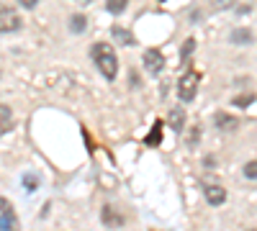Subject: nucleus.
I'll return each mask as SVG.
<instances>
[{
    "mask_svg": "<svg viewBox=\"0 0 257 231\" xmlns=\"http://www.w3.org/2000/svg\"><path fill=\"white\" fill-rule=\"evenodd\" d=\"M90 57L95 62V67L100 70V75L105 80H116V72H118V59H116V52L111 44H105V41H98L93 44L90 49Z\"/></svg>",
    "mask_w": 257,
    "mask_h": 231,
    "instance_id": "1",
    "label": "nucleus"
},
{
    "mask_svg": "<svg viewBox=\"0 0 257 231\" xmlns=\"http://www.w3.org/2000/svg\"><path fill=\"white\" fill-rule=\"evenodd\" d=\"M198 85H201V72L188 70V72L180 75V80H178V98H180L183 103H190L193 98H196V93H198Z\"/></svg>",
    "mask_w": 257,
    "mask_h": 231,
    "instance_id": "2",
    "label": "nucleus"
},
{
    "mask_svg": "<svg viewBox=\"0 0 257 231\" xmlns=\"http://www.w3.org/2000/svg\"><path fill=\"white\" fill-rule=\"evenodd\" d=\"M21 26H24V21H21V16L11 8V6H6V3H0V34H16V31H21Z\"/></svg>",
    "mask_w": 257,
    "mask_h": 231,
    "instance_id": "3",
    "label": "nucleus"
},
{
    "mask_svg": "<svg viewBox=\"0 0 257 231\" xmlns=\"http://www.w3.org/2000/svg\"><path fill=\"white\" fill-rule=\"evenodd\" d=\"M0 231H21L16 208H13L11 200L3 198V195H0Z\"/></svg>",
    "mask_w": 257,
    "mask_h": 231,
    "instance_id": "4",
    "label": "nucleus"
},
{
    "mask_svg": "<svg viewBox=\"0 0 257 231\" xmlns=\"http://www.w3.org/2000/svg\"><path fill=\"white\" fill-rule=\"evenodd\" d=\"M142 59H144V70H147L149 75H160V72L165 70V54H162L160 49H147V52L142 54Z\"/></svg>",
    "mask_w": 257,
    "mask_h": 231,
    "instance_id": "5",
    "label": "nucleus"
},
{
    "mask_svg": "<svg viewBox=\"0 0 257 231\" xmlns=\"http://www.w3.org/2000/svg\"><path fill=\"white\" fill-rule=\"evenodd\" d=\"M203 195H206V200L211 205H221L226 200V190H224V187L221 185H211V182L203 187Z\"/></svg>",
    "mask_w": 257,
    "mask_h": 231,
    "instance_id": "6",
    "label": "nucleus"
},
{
    "mask_svg": "<svg viewBox=\"0 0 257 231\" xmlns=\"http://www.w3.org/2000/svg\"><path fill=\"white\" fill-rule=\"evenodd\" d=\"M213 123H216V129H219V131H234V129H237V116L216 113V116H213Z\"/></svg>",
    "mask_w": 257,
    "mask_h": 231,
    "instance_id": "7",
    "label": "nucleus"
},
{
    "mask_svg": "<svg viewBox=\"0 0 257 231\" xmlns=\"http://www.w3.org/2000/svg\"><path fill=\"white\" fill-rule=\"evenodd\" d=\"M11 129H13V113H11L8 106L0 103V136H6Z\"/></svg>",
    "mask_w": 257,
    "mask_h": 231,
    "instance_id": "8",
    "label": "nucleus"
},
{
    "mask_svg": "<svg viewBox=\"0 0 257 231\" xmlns=\"http://www.w3.org/2000/svg\"><path fill=\"white\" fill-rule=\"evenodd\" d=\"M183 126H185V113H183V108L170 111V129H173L175 134H180Z\"/></svg>",
    "mask_w": 257,
    "mask_h": 231,
    "instance_id": "9",
    "label": "nucleus"
},
{
    "mask_svg": "<svg viewBox=\"0 0 257 231\" xmlns=\"http://www.w3.org/2000/svg\"><path fill=\"white\" fill-rule=\"evenodd\" d=\"M160 141H162V121H155L152 131H149V136L144 139V144L147 146H160Z\"/></svg>",
    "mask_w": 257,
    "mask_h": 231,
    "instance_id": "10",
    "label": "nucleus"
},
{
    "mask_svg": "<svg viewBox=\"0 0 257 231\" xmlns=\"http://www.w3.org/2000/svg\"><path fill=\"white\" fill-rule=\"evenodd\" d=\"M111 34H113V39L118 41L121 47H132V44H134V36L128 34L126 29H121V26H113V31H111Z\"/></svg>",
    "mask_w": 257,
    "mask_h": 231,
    "instance_id": "11",
    "label": "nucleus"
},
{
    "mask_svg": "<svg viewBox=\"0 0 257 231\" xmlns=\"http://www.w3.org/2000/svg\"><path fill=\"white\" fill-rule=\"evenodd\" d=\"M103 223H105V226H121L123 218H121L116 211H111V205H105V208H103Z\"/></svg>",
    "mask_w": 257,
    "mask_h": 231,
    "instance_id": "12",
    "label": "nucleus"
},
{
    "mask_svg": "<svg viewBox=\"0 0 257 231\" xmlns=\"http://www.w3.org/2000/svg\"><path fill=\"white\" fill-rule=\"evenodd\" d=\"M85 26H88V21H85L82 13H75V16L70 18V29H72V34H82Z\"/></svg>",
    "mask_w": 257,
    "mask_h": 231,
    "instance_id": "13",
    "label": "nucleus"
},
{
    "mask_svg": "<svg viewBox=\"0 0 257 231\" xmlns=\"http://www.w3.org/2000/svg\"><path fill=\"white\" fill-rule=\"evenodd\" d=\"M126 6H128V0H105V11L113 13V16L123 13V11H126Z\"/></svg>",
    "mask_w": 257,
    "mask_h": 231,
    "instance_id": "14",
    "label": "nucleus"
},
{
    "mask_svg": "<svg viewBox=\"0 0 257 231\" xmlns=\"http://www.w3.org/2000/svg\"><path fill=\"white\" fill-rule=\"evenodd\" d=\"M193 49H196V39H188L183 44V49H180V65H188V62H190Z\"/></svg>",
    "mask_w": 257,
    "mask_h": 231,
    "instance_id": "15",
    "label": "nucleus"
},
{
    "mask_svg": "<svg viewBox=\"0 0 257 231\" xmlns=\"http://www.w3.org/2000/svg\"><path fill=\"white\" fill-rule=\"evenodd\" d=\"M231 41H234V44H249V41H252V34H249L247 29H237V31L231 34Z\"/></svg>",
    "mask_w": 257,
    "mask_h": 231,
    "instance_id": "16",
    "label": "nucleus"
},
{
    "mask_svg": "<svg viewBox=\"0 0 257 231\" xmlns=\"http://www.w3.org/2000/svg\"><path fill=\"white\" fill-rule=\"evenodd\" d=\"M244 177L247 180H257V159H252V162L244 164Z\"/></svg>",
    "mask_w": 257,
    "mask_h": 231,
    "instance_id": "17",
    "label": "nucleus"
},
{
    "mask_svg": "<svg viewBox=\"0 0 257 231\" xmlns=\"http://www.w3.org/2000/svg\"><path fill=\"white\" fill-rule=\"evenodd\" d=\"M252 100H254V95H249V93H247V95H242V98H234V106H239V108H247Z\"/></svg>",
    "mask_w": 257,
    "mask_h": 231,
    "instance_id": "18",
    "label": "nucleus"
},
{
    "mask_svg": "<svg viewBox=\"0 0 257 231\" xmlns=\"http://www.w3.org/2000/svg\"><path fill=\"white\" fill-rule=\"evenodd\" d=\"M234 3H237V0H211L213 8H231Z\"/></svg>",
    "mask_w": 257,
    "mask_h": 231,
    "instance_id": "19",
    "label": "nucleus"
},
{
    "mask_svg": "<svg viewBox=\"0 0 257 231\" xmlns=\"http://www.w3.org/2000/svg\"><path fill=\"white\" fill-rule=\"evenodd\" d=\"M36 3H39V0H18V6H21V8H26V11L36 8Z\"/></svg>",
    "mask_w": 257,
    "mask_h": 231,
    "instance_id": "20",
    "label": "nucleus"
},
{
    "mask_svg": "<svg viewBox=\"0 0 257 231\" xmlns=\"http://www.w3.org/2000/svg\"><path fill=\"white\" fill-rule=\"evenodd\" d=\"M31 177H34V175H26V180H24L26 190H36V185H39V182H36V180H31Z\"/></svg>",
    "mask_w": 257,
    "mask_h": 231,
    "instance_id": "21",
    "label": "nucleus"
},
{
    "mask_svg": "<svg viewBox=\"0 0 257 231\" xmlns=\"http://www.w3.org/2000/svg\"><path fill=\"white\" fill-rule=\"evenodd\" d=\"M198 136H201V129L196 126V129L190 131V139H188V144H196V141H198Z\"/></svg>",
    "mask_w": 257,
    "mask_h": 231,
    "instance_id": "22",
    "label": "nucleus"
},
{
    "mask_svg": "<svg viewBox=\"0 0 257 231\" xmlns=\"http://www.w3.org/2000/svg\"><path fill=\"white\" fill-rule=\"evenodd\" d=\"M82 3H85V0H82Z\"/></svg>",
    "mask_w": 257,
    "mask_h": 231,
    "instance_id": "23",
    "label": "nucleus"
},
{
    "mask_svg": "<svg viewBox=\"0 0 257 231\" xmlns=\"http://www.w3.org/2000/svg\"><path fill=\"white\" fill-rule=\"evenodd\" d=\"M252 231H254V228H252Z\"/></svg>",
    "mask_w": 257,
    "mask_h": 231,
    "instance_id": "24",
    "label": "nucleus"
}]
</instances>
